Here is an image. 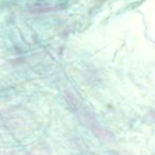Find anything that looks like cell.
I'll use <instances>...</instances> for the list:
<instances>
[{"mask_svg":"<svg viewBox=\"0 0 155 155\" xmlns=\"http://www.w3.org/2000/svg\"><path fill=\"white\" fill-rule=\"evenodd\" d=\"M67 103L69 104L70 106L71 110L74 112L75 114H78L79 116L81 117L84 123L87 125V127L91 129V131L95 134L97 137L101 138V139L104 140H112L113 139V136L110 133H108L107 131L103 129V127H100V124L97 122V120L95 119V117L93 116L91 113H89L88 110H85L82 108V105L80 104L79 100L75 99V97H73L71 94H67Z\"/></svg>","mask_w":155,"mask_h":155,"instance_id":"1","label":"cell"},{"mask_svg":"<svg viewBox=\"0 0 155 155\" xmlns=\"http://www.w3.org/2000/svg\"><path fill=\"white\" fill-rule=\"evenodd\" d=\"M58 5H51V3L45 2V1H38V2L32 3L28 7V10L30 13H34V14H41V13H48V12H52L58 10Z\"/></svg>","mask_w":155,"mask_h":155,"instance_id":"2","label":"cell"}]
</instances>
